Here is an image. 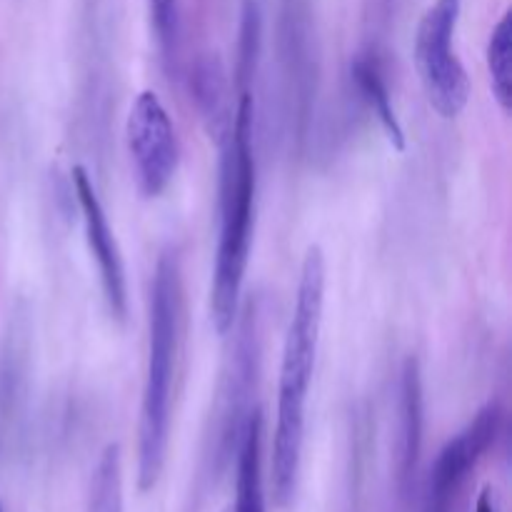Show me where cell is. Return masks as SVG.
<instances>
[{
	"mask_svg": "<svg viewBox=\"0 0 512 512\" xmlns=\"http://www.w3.org/2000/svg\"><path fill=\"white\" fill-rule=\"evenodd\" d=\"M325 305V255L318 245H310L303 258L295 295L293 318L288 323L283 343L278 378V420L273 435V500L278 508L293 503L300 478L305 443V405H308L310 380L318 358L320 328Z\"/></svg>",
	"mask_w": 512,
	"mask_h": 512,
	"instance_id": "obj_1",
	"label": "cell"
},
{
	"mask_svg": "<svg viewBox=\"0 0 512 512\" xmlns=\"http://www.w3.org/2000/svg\"><path fill=\"white\" fill-rule=\"evenodd\" d=\"M253 95L240 93L228 135L223 138L220 168V238L210 285V323L215 333L228 335L238 315L240 290L250 260L255 230V153H253Z\"/></svg>",
	"mask_w": 512,
	"mask_h": 512,
	"instance_id": "obj_2",
	"label": "cell"
},
{
	"mask_svg": "<svg viewBox=\"0 0 512 512\" xmlns=\"http://www.w3.org/2000/svg\"><path fill=\"white\" fill-rule=\"evenodd\" d=\"M180 320H183V278H180L178 253L168 248L155 263L153 290H150L148 373H145L138 425V488L143 493L158 485L168 455Z\"/></svg>",
	"mask_w": 512,
	"mask_h": 512,
	"instance_id": "obj_3",
	"label": "cell"
},
{
	"mask_svg": "<svg viewBox=\"0 0 512 512\" xmlns=\"http://www.w3.org/2000/svg\"><path fill=\"white\" fill-rule=\"evenodd\" d=\"M463 0H435L415 33V68L428 103L445 120L458 118L470 100V78L453 48Z\"/></svg>",
	"mask_w": 512,
	"mask_h": 512,
	"instance_id": "obj_4",
	"label": "cell"
},
{
	"mask_svg": "<svg viewBox=\"0 0 512 512\" xmlns=\"http://www.w3.org/2000/svg\"><path fill=\"white\" fill-rule=\"evenodd\" d=\"M125 140L133 160L135 180L145 198L165 193L178 170V135L163 100L153 90H143L130 105L125 120Z\"/></svg>",
	"mask_w": 512,
	"mask_h": 512,
	"instance_id": "obj_5",
	"label": "cell"
},
{
	"mask_svg": "<svg viewBox=\"0 0 512 512\" xmlns=\"http://www.w3.org/2000/svg\"><path fill=\"white\" fill-rule=\"evenodd\" d=\"M500 428L503 408L498 403H488L453 440L445 443L430 470L420 512H455L475 468L498 440Z\"/></svg>",
	"mask_w": 512,
	"mask_h": 512,
	"instance_id": "obj_6",
	"label": "cell"
},
{
	"mask_svg": "<svg viewBox=\"0 0 512 512\" xmlns=\"http://www.w3.org/2000/svg\"><path fill=\"white\" fill-rule=\"evenodd\" d=\"M73 188L80 213H83L88 248L93 253L95 265H98L105 303H108L110 315L125 323V318H128V278H125L123 255H120L118 240H115L113 228H110L103 203L95 193L93 180H90L88 170L83 165L73 168Z\"/></svg>",
	"mask_w": 512,
	"mask_h": 512,
	"instance_id": "obj_7",
	"label": "cell"
},
{
	"mask_svg": "<svg viewBox=\"0 0 512 512\" xmlns=\"http://www.w3.org/2000/svg\"><path fill=\"white\" fill-rule=\"evenodd\" d=\"M235 448V508L230 512H265L263 410H248Z\"/></svg>",
	"mask_w": 512,
	"mask_h": 512,
	"instance_id": "obj_8",
	"label": "cell"
},
{
	"mask_svg": "<svg viewBox=\"0 0 512 512\" xmlns=\"http://www.w3.org/2000/svg\"><path fill=\"white\" fill-rule=\"evenodd\" d=\"M423 425H425V400H423V378H420V363L408 358L403 365L400 378V488L408 490L415 478L423 448Z\"/></svg>",
	"mask_w": 512,
	"mask_h": 512,
	"instance_id": "obj_9",
	"label": "cell"
},
{
	"mask_svg": "<svg viewBox=\"0 0 512 512\" xmlns=\"http://www.w3.org/2000/svg\"><path fill=\"white\" fill-rule=\"evenodd\" d=\"M353 78H355V85H358L360 95H363L365 103H368V108L378 115L388 143L393 145L398 153H403L405 130L403 125H400L398 113H395L393 100H390V90L388 85H385L383 75H380L378 65H375L370 58H358L353 63Z\"/></svg>",
	"mask_w": 512,
	"mask_h": 512,
	"instance_id": "obj_10",
	"label": "cell"
},
{
	"mask_svg": "<svg viewBox=\"0 0 512 512\" xmlns=\"http://www.w3.org/2000/svg\"><path fill=\"white\" fill-rule=\"evenodd\" d=\"M85 512H123V455L118 443H110L95 465Z\"/></svg>",
	"mask_w": 512,
	"mask_h": 512,
	"instance_id": "obj_11",
	"label": "cell"
},
{
	"mask_svg": "<svg viewBox=\"0 0 512 512\" xmlns=\"http://www.w3.org/2000/svg\"><path fill=\"white\" fill-rule=\"evenodd\" d=\"M488 78L500 108H512V15L505 13L488 40Z\"/></svg>",
	"mask_w": 512,
	"mask_h": 512,
	"instance_id": "obj_12",
	"label": "cell"
},
{
	"mask_svg": "<svg viewBox=\"0 0 512 512\" xmlns=\"http://www.w3.org/2000/svg\"><path fill=\"white\" fill-rule=\"evenodd\" d=\"M195 93H198V103L203 108L205 118L210 120V130L218 133V138H225L233 123V115L228 113L225 103H228V90H225V70L215 58L205 60L195 75Z\"/></svg>",
	"mask_w": 512,
	"mask_h": 512,
	"instance_id": "obj_13",
	"label": "cell"
},
{
	"mask_svg": "<svg viewBox=\"0 0 512 512\" xmlns=\"http://www.w3.org/2000/svg\"><path fill=\"white\" fill-rule=\"evenodd\" d=\"M260 40H263V13L255 0H245L243 15H240L238 65H235V83H238L240 93L250 90V80H253L255 65L260 58Z\"/></svg>",
	"mask_w": 512,
	"mask_h": 512,
	"instance_id": "obj_14",
	"label": "cell"
},
{
	"mask_svg": "<svg viewBox=\"0 0 512 512\" xmlns=\"http://www.w3.org/2000/svg\"><path fill=\"white\" fill-rule=\"evenodd\" d=\"M150 23L165 58H173L180 40V5L178 0H148Z\"/></svg>",
	"mask_w": 512,
	"mask_h": 512,
	"instance_id": "obj_15",
	"label": "cell"
},
{
	"mask_svg": "<svg viewBox=\"0 0 512 512\" xmlns=\"http://www.w3.org/2000/svg\"><path fill=\"white\" fill-rule=\"evenodd\" d=\"M475 512H498V498H495L493 488H485L483 493H480L478 505H475Z\"/></svg>",
	"mask_w": 512,
	"mask_h": 512,
	"instance_id": "obj_16",
	"label": "cell"
},
{
	"mask_svg": "<svg viewBox=\"0 0 512 512\" xmlns=\"http://www.w3.org/2000/svg\"><path fill=\"white\" fill-rule=\"evenodd\" d=\"M0 512H3V508H0Z\"/></svg>",
	"mask_w": 512,
	"mask_h": 512,
	"instance_id": "obj_17",
	"label": "cell"
}]
</instances>
